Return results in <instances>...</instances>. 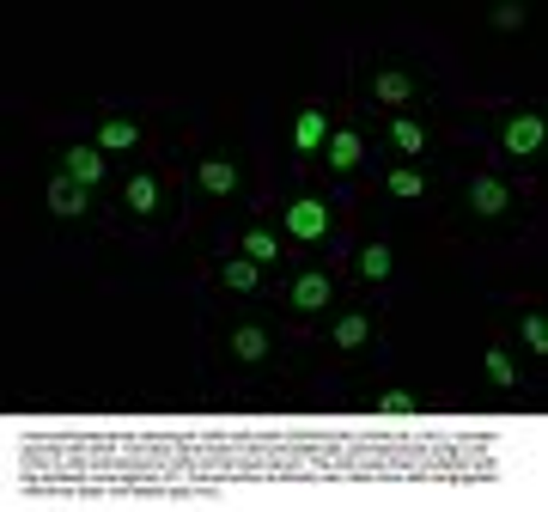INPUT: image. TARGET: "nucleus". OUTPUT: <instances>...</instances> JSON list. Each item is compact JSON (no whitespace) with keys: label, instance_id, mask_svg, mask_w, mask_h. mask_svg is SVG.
Listing matches in <instances>:
<instances>
[{"label":"nucleus","instance_id":"nucleus-5","mask_svg":"<svg viewBox=\"0 0 548 512\" xmlns=\"http://www.w3.org/2000/svg\"><path fill=\"white\" fill-rule=\"evenodd\" d=\"M135 141H141V128L128 123V116H104V128H98L104 153H122V146H135Z\"/></svg>","mask_w":548,"mask_h":512},{"label":"nucleus","instance_id":"nucleus-1","mask_svg":"<svg viewBox=\"0 0 548 512\" xmlns=\"http://www.w3.org/2000/svg\"><path fill=\"white\" fill-rule=\"evenodd\" d=\"M536 146H543V116H536V110H518L506 123V153L512 159H530Z\"/></svg>","mask_w":548,"mask_h":512},{"label":"nucleus","instance_id":"nucleus-4","mask_svg":"<svg viewBox=\"0 0 548 512\" xmlns=\"http://www.w3.org/2000/svg\"><path fill=\"white\" fill-rule=\"evenodd\" d=\"M49 207H55L61 220H80L85 214V184L80 177H55V184H49Z\"/></svg>","mask_w":548,"mask_h":512},{"label":"nucleus","instance_id":"nucleus-2","mask_svg":"<svg viewBox=\"0 0 548 512\" xmlns=\"http://www.w3.org/2000/svg\"><path fill=\"white\" fill-rule=\"evenodd\" d=\"M286 232H293V238H324V232H329V207L311 202V196L293 202V207H286Z\"/></svg>","mask_w":548,"mask_h":512},{"label":"nucleus","instance_id":"nucleus-14","mask_svg":"<svg viewBox=\"0 0 548 512\" xmlns=\"http://www.w3.org/2000/svg\"><path fill=\"white\" fill-rule=\"evenodd\" d=\"M421 189H426V177L414 171V165H403V171H390V196H403V202H414Z\"/></svg>","mask_w":548,"mask_h":512},{"label":"nucleus","instance_id":"nucleus-8","mask_svg":"<svg viewBox=\"0 0 548 512\" xmlns=\"http://www.w3.org/2000/svg\"><path fill=\"white\" fill-rule=\"evenodd\" d=\"M67 177H80L85 189L98 184V177H104V159H98V146H74V153H67Z\"/></svg>","mask_w":548,"mask_h":512},{"label":"nucleus","instance_id":"nucleus-17","mask_svg":"<svg viewBox=\"0 0 548 512\" xmlns=\"http://www.w3.org/2000/svg\"><path fill=\"white\" fill-rule=\"evenodd\" d=\"M487 378H493V385H518V366H512V354L506 348H487Z\"/></svg>","mask_w":548,"mask_h":512},{"label":"nucleus","instance_id":"nucleus-16","mask_svg":"<svg viewBox=\"0 0 548 512\" xmlns=\"http://www.w3.org/2000/svg\"><path fill=\"white\" fill-rule=\"evenodd\" d=\"M128 207H135V214H153V207H159V189H153V177H128Z\"/></svg>","mask_w":548,"mask_h":512},{"label":"nucleus","instance_id":"nucleus-21","mask_svg":"<svg viewBox=\"0 0 548 512\" xmlns=\"http://www.w3.org/2000/svg\"><path fill=\"white\" fill-rule=\"evenodd\" d=\"M414 409H421V403H414L408 390H384V397H378V415H414Z\"/></svg>","mask_w":548,"mask_h":512},{"label":"nucleus","instance_id":"nucleus-23","mask_svg":"<svg viewBox=\"0 0 548 512\" xmlns=\"http://www.w3.org/2000/svg\"><path fill=\"white\" fill-rule=\"evenodd\" d=\"M493 25H500V31H518V25H524V6H518V0L493 6Z\"/></svg>","mask_w":548,"mask_h":512},{"label":"nucleus","instance_id":"nucleus-9","mask_svg":"<svg viewBox=\"0 0 548 512\" xmlns=\"http://www.w3.org/2000/svg\"><path fill=\"white\" fill-rule=\"evenodd\" d=\"M324 110H299V123H293V141H299V153H317L324 146Z\"/></svg>","mask_w":548,"mask_h":512},{"label":"nucleus","instance_id":"nucleus-13","mask_svg":"<svg viewBox=\"0 0 548 512\" xmlns=\"http://www.w3.org/2000/svg\"><path fill=\"white\" fill-rule=\"evenodd\" d=\"M390 141L403 146V153H421V146H426V128L414 123V116H396V128H390Z\"/></svg>","mask_w":548,"mask_h":512},{"label":"nucleus","instance_id":"nucleus-3","mask_svg":"<svg viewBox=\"0 0 548 512\" xmlns=\"http://www.w3.org/2000/svg\"><path fill=\"white\" fill-rule=\"evenodd\" d=\"M506 184H500V177H475V184H469V207H475V214H482V220H493V214H506Z\"/></svg>","mask_w":548,"mask_h":512},{"label":"nucleus","instance_id":"nucleus-18","mask_svg":"<svg viewBox=\"0 0 548 512\" xmlns=\"http://www.w3.org/2000/svg\"><path fill=\"white\" fill-rule=\"evenodd\" d=\"M360 275H365V281H384V275H390V250L384 245H365L360 250Z\"/></svg>","mask_w":548,"mask_h":512},{"label":"nucleus","instance_id":"nucleus-15","mask_svg":"<svg viewBox=\"0 0 548 512\" xmlns=\"http://www.w3.org/2000/svg\"><path fill=\"white\" fill-rule=\"evenodd\" d=\"M232 354H238V360H263L268 336H263V329H238V336H232Z\"/></svg>","mask_w":548,"mask_h":512},{"label":"nucleus","instance_id":"nucleus-12","mask_svg":"<svg viewBox=\"0 0 548 512\" xmlns=\"http://www.w3.org/2000/svg\"><path fill=\"white\" fill-rule=\"evenodd\" d=\"M220 275H225V287H232V293H250V287H256V275H263V268L250 263V256H232V263H225Z\"/></svg>","mask_w":548,"mask_h":512},{"label":"nucleus","instance_id":"nucleus-7","mask_svg":"<svg viewBox=\"0 0 548 512\" xmlns=\"http://www.w3.org/2000/svg\"><path fill=\"white\" fill-rule=\"evenodd\" d=\"M202 189L232 196V189H238V165H232V159H202Z\"/></svg>","mask_w":548,"mask_h":512},{"label":"nucleus","instance_id":"nucleus-11","mask_svg":"<svg viewBox=\"0 0 548 512\" xmlns=\"http://www.w3.org/2000/svg\"><path fill=\"white\" fill-rule=\"evenodd\" d=\"M360 165V135H329V171H354Z\"/></svg>","mask_w":548,"mask_h":512},{"label":"nucleus","instance_id":"nucleus-20","mask_svg":"<svg viewBox=\"0 0 548 512\" xmlns=\"http://www.w3.org/2000/svg\"><path fill=\"white\" fill-rule=\"evenodd\" d=\"M365 336H372L365 317H342V324H335V342H342V348H365Z\"/></svg>","mask_w":548,"mask_h":512},{"label":"nucleus","instance_id":"nucleus-22","mask_svg":"<svg viewBox=\"0 0 548 512\" xmlns=\"http://www.w3.org/2000/svg\"><path fill=\"white\" fill-rule=\"evenodd\" d=\"M524 342H530L536 354L548 348V324H543V311H530V317H524Z\"/></svg>","mask_w":548,"mask_h":512},{"label":"nucleus","instance_id":"nucleus-19","mask_svg":"<svg viewBox=\"0 0 548 512\" xmlns=\"http://www.w3.org/2000/svg\"><path fill=\"white\" fill-rule=\"evenodd\" d=\"M244 256H250L256 268H268L281 250H274V238H268V232H250V238H244Z\"/></svg>","mask_w":548,"mask_h":512},{"label":"nucleus","instance_id":"nucleus-10","mask_svg":"<svg viewBox=\"0 0 548 512\" xmlns=\"http://www.w3.org/2000/svg\"><path fill=\"white\" fill-rule=\"evenodd\" d=\"M293 306L299 311H324L329 306V275H304L299 287H293Z\"/></svg>","mask_w":548,"mask_h":512},{"label":"nucleus","instance_id":"nucleus-6","mask_svg":"<svg viewBox=\"0 0 548 512\" xmlns=\"http://www.w3.org/2000/svg\"><path fill=\"white\" fill-rule=\"evenodd\" d=\"M372 92H378L384 104H408V98H414V80H408L403 67H384V74L372 80Z\"/></svg>","mask_w":548,"mask_h":512}]
</instances>
